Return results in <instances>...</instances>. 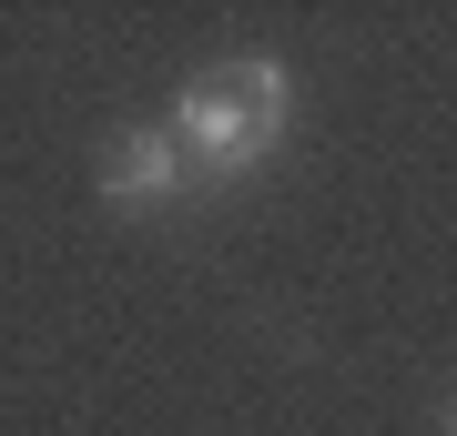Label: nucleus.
<instances>
[{
    "label": "nucleus",
    "mask_w": 457,
    "mask_h": 436,
    "mask_svg": "<svg viewBox=\"0 0 457 436\" xmlns=\"http://www.w3.org/2000/svg\"><path fill=\"white\" fill-rule=\"evenodd\" d=\"M285 122H295V71L285 62H254V51L194 71L173 92V143H183V162H194L204 183L254 173V162L285 143Z\"/></svg>",
    "instance_id": "obj_1"
},
{
    "label": "nucleus",
    "mask_w": 457,
    "mask_h": 436,
    "mask_svg": "<svg viewBox=\"0 0 457 436\" xmlns=\"http://www.w3.org/2000/svg\"><path fill=\"white\" fill-rule=\"evenodd\" d=\"M183 183H194V162H183V143H173V122H143V132H122L112 152H102V203H173Z\"/></svg>",
    "instance_id": "obj_2"
}]
</instances>
